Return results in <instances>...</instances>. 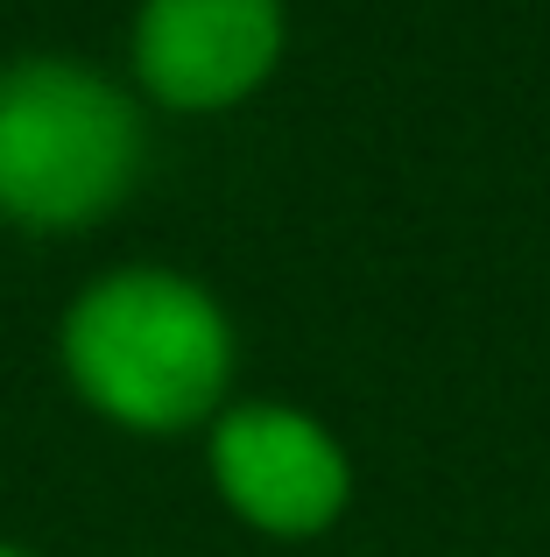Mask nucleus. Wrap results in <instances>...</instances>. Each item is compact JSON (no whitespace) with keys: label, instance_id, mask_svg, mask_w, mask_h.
<instances>
[{"label":"nucleus","instance_id":"nucleus-1","mask_svg":"<svg viewBox=\"0 0 550 557\" xmlns=\"http://www.w3.org/2000/svg\"><path fill=\"white\" fill-rule=\"evenodd\" d=\"M64 368L92 409L135 431H184L212 417L234 381V325L177 269H113L71 304Z\"/></svg>","mask_w":550,"mask_h":557},{"label":"nucleus","instance_id":"nucleus-2","mask_svg":"<svg viewBox=\"0 0 550 557\" xmlns=\"http://www.w3.org/2000/svg\"><path fill=\"white\" fill-rule=\"evenodd\" d=\"M141 163V121L121 85L78 57L0 71V212L22 226H85L113 212Z\"/></svg>","mask_w":550,"mask_h":557},{"label":"nucleus","instance_id":"nucleus-3","mask_svg":"<svg viewBox=\"0 0 550 557\" xmlns=\"http://www.w3.org/2000/svg\"><path fill=\"white\" fill-rule=\"evenodd\" d=\"M212 480L240 522L268 536H317L353 494L339 437L289 403H240L212 431Z\"/></svg>","mask_w":550,"mask_h":557},{"label":"nucleus","instance_id":"nucleus-4","mask_svg":"<svg viewBox=\"0 0 550 557\" xmlns=\"http://www.w3.org/2000/svg\"><path fill=\"white\" fill-rule=\"evenodd\" d=\"M283 57V0H141L135 71L163 107L212 113L248 99Z\"/></svg>","mask_w":550,"mask_h":557},{"label":"nucleus","instance_id":"nucleus-5","mask_svg":"<svg viewBox=\"0 0 550 557\" xmlns=\"http://www.w3.org/2000/svg\"><path fill=\"white\" fill-rule=\"evenodd\" d=\"M0 557H28V550H14V544H0Z\"/></svg>","mask_w":550,"mask_h":557}]
</instances>
